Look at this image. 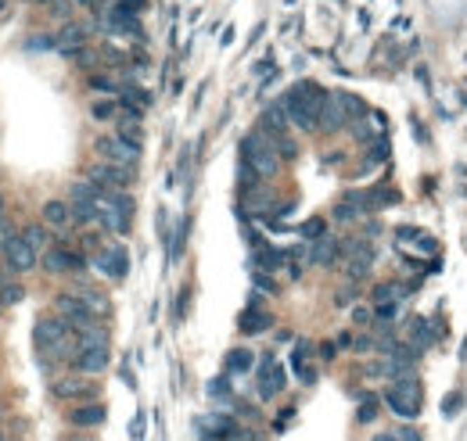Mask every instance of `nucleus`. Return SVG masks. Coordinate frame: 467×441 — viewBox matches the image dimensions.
Segmentation results:
<instances>
[{"label":"nucleus","mask_w":467,"mask_h":441,"mask_svg":"<svg viewBox=\"0 0 467 441\" xmlns=\"http://www.w3.org/2000/svg\"><path fill=\"white\" fill-rule=\"evenodd\" d=\"M414 341H417V344H431V334H428V323H421V320L414 323Z\"/></svg>","instance_id":"obj_38"},{"label":"nucleus","mask_w":467,"mask_h":441,"mask_svg":"<svg viewBox=\"0 0 467 441\" xmlns=\"http://www.w3.org/2000/svg\"><path fill=\"white\" fill-rule=\"evenodd\" d=\"M346 104H349V115L353 118H363V111H367V104L356 97V93H346Z\"/></svg>","instance_id":"obj_35"},{"label":"nucleus","mask_w":467,"mask_h":441,"mask_svg":"<svg viewBox=\"0 0 467 441\" xmlns=\"http://www.w3.org/2000/svg\"><path fill=\"white\" fill-rule=\"evenodd\" d=\"M256 287H259V291H270V294H273V291H277V283H273L270 276H263V273H256Z\"/></svg>","instance_id":"obj_40"},{"label":"nucleus","mask_w":467,"mask_h":441,"mask_svg":"<svg viewBox=\"0 0 467 441\" xmlns=\"http://www.w3.org/2000/svg\"><path fill=\"white\" fill-rule=\"evenodd\" d=\"M79 298H83V305H86L90 312H93V316H101V320H105L108 312H112V301H108V298H105L101 291H83Z\"/></svg>","instance_id":"obj_26"},{"label":"nucleus","mask_w":467,"mask_h":441,"mask_svg":"<svg viewBox=\"0 0 467 441\" xmlns=\"http://www.w3.org/2000/svg\"><path fill=\"white\" fill-rule=\"evenodd\" d=\"M51 8H54L58 18H72V11H76V8H72V0H54Z\"/></svg>","instance_id":"obj_36"},{"label":"nucleus","mask_w":467,"mask_h":441,"mask_svg":"<svg viewBox=\"0 0 467 441\" xmlns=\"http://www.w3.org/2000/svg\"><path fill=\"white\" fill-rule=\"evenodd\" d=\"M317 247H313V255H309V262L313 266H331L334 259H338V251H341V244L334 240V237H320V240H313Z\"/></svg>","instance_id":"obj_21"},{"label":"nucleus","mask_w":467,"mask_h":441,"mask_svg":"<svg viewBox=\"0 0 467 441\" xmlns=\"http://www.w3.org/2000/svg\"><path fill=\"white\" fill-rule=\"evenodd\" d=\"M421 402H424V395H421V384L414 376H399V381H392V388L385 391V405L407 423L421 416Z\"/></svg>","instance_id":"obj_4"},{"label":"nucleus","mask_w":467,"mask_h":441,"mask_svg":"<svg viewBox=\"0 0 467 441\" xmlns=\"http://www.w3.org/2000/svg\"><path fill=\"white\" fill-rule=\"evenodd\" d=\"M115 111H119V104L108 97V101H93L90 104V115L98 118V122H108V118H115Z\"/></svg>","instance_id":"obj_29"},{"label":"nucleus","mask_w":467,"mask_h":441,"mask_svg":"<svg viewBox=\"0 0 467 441\" xmlns=\"http://www.w3.org/2000/svg\"><path fill=\"white\" fill-rule=\"evenodd\" d=\"M0 441H4V434H0Z\"/></svg>","instance_id":"obj_53"},{"label":"nucleus","mask_w":467,"mask_h":441,"mask_svg":"<svg viewBox=\"0 0 467 441\" xmlns=\"http://www.w3.org/2000/svg\"><path fill=\"white\" fill-rule=\"evenodd\" d=\"M241 151H244V165L252 169L259 179L277 176V169H280V154H277L273 140H270L263 130H252V133H248V137L241 140Z\"/></svg>","instance_id":"obj_3"},{"label":"nucleus","mask_w":467,"mask_h":441,"mask_svg":"<svg viewBox=\"0 0 467 441\" xmlns=\"http://www.w3.org/2000/svg\"><path fill=\"white\" fill-rule=\"evenodd\" d=\"M374 441H399V434H378Z\"/></svg>","instance_id":"obj_49"},{"label":"nucleus","mask_w":467,"mask_h":441,"mask_svg":"<svg viewBox=\"0 0 467 441\" xmlns=\"http://www.w3.org/2000/svg\"><path fill=\"white\" fill-rule=\"evenodd\" d=\"M51 391L61 402H76V398H90L93 395V384L86 381V376H61V381H54Z\"/></svg>","instance_id":"obj_13"},{"label":"nucleus","mask_w":467,"mask_h":441,"mask_svg":"<svg viewBox=\"0 0 467 441\" xmlns=\"http://www.w3.org/2000/svg\"><path fill=\"white\" fill-rule=\"evenodd\" d=\"M69 441H90V437H69Z\"/></svg>","instance_id":"obj_51"},{"label":"nucleus","mask_w":467,"mask_h":441,"mask_svg":"<svg viewBox=\"0 0 467 441\" xmlns=\"http://www.w3.org/2000/svg\"><path fill=\"white\" fill-rule=\"evenodd\" d=\"M320 359H334V344H320Z\"/></svg>","instance_id":"obj_48"},{"label":"nucleus","mask_w":467,"mask_h":441,"mask_svg":"<svg viewBox=\"0 0 467 441\" xmlns=\"http://www.w3.org/2000/svg\"><path fill=\"white\" fill-rule=\"evenodd\" d=\"M115 137H122V140H130V144H137V147H140V140H144L140 118H133V115H122V118H119V133H115Z\"/></svg>","instance_id":"obj_25"},{"label":"nucleus","mask_w":467,"mask_h":441,"mask_svg":"<svg viewBox=\"0 0 467 441\" xmlns=\"http://www.w3.org/2000/svg\"><path fill=\"white\" fill-rule=\"evenodd\" d=\"M395 316V305H378V320H392Z\"/></svg>","instance_id":"obj_45"},{"label":"nucleus","mask_w":467,"mask_h":441,"mask_svg":"<svg viewBox=\"0 0 467 441\" xmlns=\"http://www.w3.org/2000/svg\"><path fill=\"white\" fill-rule=\"evenodd\" d=\"M309 352H313V348H309V341H298L295 344V355H291V366H295V373H298L302 384H313L317 381V369L309 366Z\"/></svg>","instance_id":"obj_19"},{"label":"nucleus","mask_w":467,"mask_h":441,"mask_svg":"<svg viewBox=\"0 0 467 441\" xmlns=\"http://www.w3.org/2000/svg\"><path fill=\"white\" fill-rule=\"evenodd\" d=\"M0 251H4V266H8L11 273H29V269L37 266V251L22 240V233H11L8 244L0 247Z\"/></svg>","instance_id":"obj_8"},{"label":"nucleus","mask_w":467,"mask_h":441,"mask_svg":"<svg viewBox=\"0 0 467 441\" xmlns=\"http://www.w3.org/2000/svg\"><path fill=\"white\" fill-rule=\"evenodd\" d=\"M0 223H8V198L0 194Z\"/></svg>","instance_id":"obj_47"},{"label":"nucleus","mask_w":467,"mask_h":441,"mask_svg":"<svg viewBox=\"0 0 467 441\" xmlns=\"http://www.w3.org/2000/svg\"><path fill=\"white\" fill-rule=\"evenodd\" d=\"M76 337H79V348H93V344H108L112 341L108 327H101V323H90V327L76 330Z\"/></svg>","instance_id":"obj_22"},{"label":"nucleus","mask_w":467,"mask_h":441,"mask_svg":"<svg viewBox=\"0 0 467 441\" xmlns=\"http://www.w3.org/2000/svg\"><path fill=\"white\" fill-rule=\"evenodd\" d=\"M298 233L305 240H320V237H327V223H324V219H309V223H302Z\"/></svg>","instance_id":"obj_30"},{"label":"nucleus","mask_w":467,"mask_h":441,"mask_svg":"<svg viewBox=\"0 0 467 441\" xmlns=\"http://www.w3.org/2000/svg\"><path fill=\"white\" fill-rule=\"evenodd\" d=\"M395 294H399V287H392V283H381V287H374V301H381V305H388Z\"/></svg>","instance_id":"obj_34"},{"label":"nucleus","mask_w":467,"mask_h":441,"mask_svg":"<svg viewBox=\"0 0 467 441\" xmlns=\"http://www.w3.org/2000/svg\"><path fill=\"white\" fill-rule=\"evenodd\" d=\"M83 259L79 255H72L69 247H51V251H44V269L47 273H54V276H61V273H83Z\"/></svg>","instance_id":"obj_12"},{"label":"nucleus","mask_w":467,"mask_h":441,"mask_svg":"<svg viewBox=\"0 0 467 441\" xmlns=\"http://www.w3.org/2000/svg\"><path fill=\"white\" fill-rule=\"evenodd\" d=\"M54 308H58V316L65 320L72 330H83V327H90V323H98V316L83 305V298L79 294H69V291H61L58 298H54Z\"/></svg>","instance_id":"obj_6"},{"label":"nucleus","mask_w":467,"mask_h":441,"mask_svg":"<svg viewBox=\"0 0 467 441\" xmlns=\"http://www.w3.org/2000/svg\"><path fill=\"white\" fill-rule=\"evenodd\" d=\"M130 179H133V169H122V165H112V162L90 165V183L105 186V191H126Z\"/></svg>","instance_id":"obj_9"},{"label":"nucleus","mask_w":467,"mask_h":441,"mask_svg":"<svg viewBox=\"0 0 467 441\" xmlns=\"http://www.w3.org/2000/svg\"><path fill=\"white\" fill-rule=\"evenodd\" d=\"M456 405H460V395H453V398H446V405H442V409H446V416H453V409H456Z\"/></svg>","instance_id":"obj_46"},{"label":"nucleus","mask_w":467,"mask_h":441,"mask_svg":"<svg viewBox=\"0 0 467 441\" xmlns=\"http://www.w3.org/2000/svg\"><path fill=\"white\" fill-rule=\"evenodd\" d=\"M29 4H54V0H29Z\"/></svg>","instance_id":"obj_50"},{"label":"nucleus","mask_w":467,"mask_h":441,"mask_svg":"<svg viewBox=\"0 0 467 441\" xmlns=\"http://www.w3.org/2000/svg\"><path fill=\"white\" fill-rule=\"evenodd\" d=\"M22 240H25L29 247H33L37 255H40V251H51V244H47L51 237H47V230H44L40 223H29V226L22 230Z\"/></svg>","instance_id":"obj_24"},{"label":"nucleus","mask_w":467,"mask_h":441,"mask_svg":"<svg viewBox=\"0 0 467 441\" xmlns=\"http://www.w3.org/2000/svg\"><path fill=\"white\" fill-rule=\"evenodd\" d=\"M130 434H133V441H144V416H137L130 423Z\"/></svg>","instance_id":"obj_42"},{"label":"nucleus","mask_w":467,"mask_h":441,"mask_svg":"<svg viewBox=\"0 0 467 441\" xmlns=\"http://www.w3.org/2000/svg\"><path fill=\"white\" fill-rule=\"evenodd\" d=\"M93 151L101 154V162H112L122 169H137V162H140V147L122 140V137H98L93 140Z\"/></svg>","instance_id":"obj_5"},{"label":"nucleus","mask_w":467,"mask_h":441,"mask_svg":"<svg viewBox=\"0 0 467 441\" xmlns=\"http://www.w3.org/2000/svg\"><path fill=\"white\" fill-rule=\"evenodd\" d=\"M112 362V352H108V344H93V348H79L76 355V369L83 376H101Z\"/></svg>","instance_id":"obj_11"},{"label":"nucleus","mask_w":467,"mask_h":441,"mask_svg":"<svg viewBox=\"0 0 467 441\" xmlns=\"http://www.w3.org/2000/svg\"><path fill=\"white\" fill-rule=\"evenodd\" d=\"M93 266H98L105 276H112V280H126V273H130V255H126V247H122V244H112V247L98 251Z\"/></svg>","instance_id":"obj_10"},{"label":"nucleus","mask_w":467,"mask_h":441,"mask_svg":"<svg viewBox=\"0 0 467 441\" xmlns=\"http://www.w3.org/2000/svg\"><path fill=\"white\" fill-rule=\"evenodd\" d=\"M273 147H277V154H280V158H284V162H295L298 158V144L288 137V133H280V137H273Z\"/></svg>","instance_id":"obj_27"},{"label":"nucleus","mask_w":467,"mask_h":441,"mask_svg":"<svg viewBox=\"0 0 467 441\" xmlns=\"http://www.w3.org/2000/svg\"><path fill=\"white\" fill-rule=\"evenodd\" d=\"M349 118H353V115H349V104H346V90L327 93L324 111H320V130H324V133H338Z\"/></svg>","instance_id":"obj_7"},{"label":"nucleus","mask_w":467,"mask_h":441,"mask_svg":"<svg viewBox=\"0 0 467 441\" xmlns=\"http://www.w3.org/2000/svg\"><path fill=\"white\" fill-rule=\"evenodd\" d=\"M277 391H284V369L277 366L273 355L263 359V373H259V395L263 398H273Z\"/></svg>","instance_id":"obj_15"},{"label":"nucleus","mask_w":467,"mask_h":441,"mask_svg":"<svg viewBox=\"0 0 467 441\" xmlns=\"http://www.w3.org/2000/svg\"><path fill=\"white\" fill-rule=\"evenodd\" d=\"M22 298H25V287L18 280H8L4 287H0V301H4V305H18Z\"/></svg>","instance_id":"obj_28"},{"label":"nucleus","mask_w":467,"mask_h":441,"mask_svg":"<svg viewBox=\"0 0 467 441\" xmlns=\"http://www.w3.org/2000/svg\"><path fill=\"white\" fill-rule=\"evenodd\" d=\"M33 341H37V348L44 352V369L51 362L79 355V337H76V330L61 316H40L37 327H33Z\"/></svg>","instance_id":"obj_2"},{"label":"nucleus","mask_w":467,"mask_h":441,"mask_svg":"<svg viewBox=\"0 0 467 441\" xmlns=\"http://www.w3.org/2000/svg\"><path fill=\"white\" fill-rule=\"evenodd\" d=\"M324 101H327V90L313 79H302L295 86L284 90V97H280V104H284L288 118L298 125V130L313 133L320 130V111H324Z\"/></svg>","instance_id":"obj_1"},{"label":"nucleus","mask_w":467,"mask_h":441,"mask_svg":"<svg viewBox=\"0 0 467 441\" xmlns=\"http://www.w3.org/2000/svg\"><path fill=\"white\" fill-rule=\"evenodd\" d=\"M353 137H356V140H370L374 133L367 130V122H360V125H356V130H353Z\"/></svg>","instance_id":"obj_44"},{"label":"nucleus","mask_w":467,"mask_h":441,"mask_svg":"<svg viewBox=\"0 0 467 441\" xmlns=\"http://www.w3.org/2000/svg\"><path fill=\"white\" fill-rule=\"evenodd\" d=\"M266 327H273V316H270L266 308L248 305V308L241 312V334H263Z\"/></svg>","instance_id":"obj_17"},{"label":"nucleus","mask_w":467,"mask_h":441,"mask_svg":"<svg viewBox=\"0 0 467 441\" xmlns=\"http://www.w3.org/2000/svg\"><path fill=\"white\" fill-rule=\"evenodd\" d=\"M90 90H101V93H119V83H115L112 76L93 72V76H90Z\"/></svg>","instance_id":"obj_32"},{"label":"nucleus","mask_w":467,"mask_h":441,"mask_svg":"<svg viewBox=\"0 0 467 441\" xmlns=\"http://www.w3.org/2000/svg\"><path fill=\"white\" fill-rule=\"evenodd\" d=\"M105 420H108L105 402H83V405H76L72 413H69V423L72 427H101Z\"/></svg>","instance_id":"obj_14"},{"label":"nucleus","mask_w":467,"mask_h":441,"mask_svg":"<svg viewBox=\"0 0 467 441\" xmlns=\"http://www.w3.org/2000/svg\"><path fill=\"white\" fill-rule=\"evenodd\" d=\"M288 111H284V104H270L266 111H263V118H259V125H263V133H270V137H280V133H284L288 130Z\"/></svg>","instance_id":"obj_18"},{"label":"nucleus","mask_w":467,"mask_h":441,"mask_svg":"<svg viewBox=\"0 0 467 441\" xmlns=\"http://www.w3.org/2000/svg\"><path fill=\"white\" fill-rule=\"evenodd\" d=\"M29 47H33V50H37V47H40V50H51V47H58V43H54V36H29Z\"/></svg>","instance_id":"obj_39"},{"label":"nucleus","mask_w":467,"mask_h":441,"mask_svg":"<svg viewBox=\"0 0 467 441\" xmlns=\"http://www.w3.org/2000/svg\"><path fill=\"white\" fill-rule=\"evenodd\" d=\"M209 398H220V402H227V398H230V384H227V376H216V381H209Z\"/></svg>","instance_id":"obj_33"},{"label":"nucleus","mask_w":467,"mask_h":441,"mask_svg":"<svg viewBox=\"0 0 467 441\" xmlns=\"http://www.w3.org/2000/svg\"><path fill=\"white\" fill-rule=\"evenodd\" d=\"M385 158H388V144H385V140H378V144L370 147V162H385Z\"/></svg>","instance_id":"obj_37"},{"label":"nucleus","mask_w":467,"mask_h":441,"mask_svg":"<svg viewBox=\"0 0 467 441\" xmlns=\"http://www.w3.org/2000/svg\"><path fill=\"white\" fill-rule=\"evenodd\" d=\"M0 308H4V301H0Z\"/></svg>","instance_id":"obj_52"},{"label":"nucleus","mask_w":467,"mask_h":441,"mask_svg":"<svg viewBox=\"0 0 467 441\" xmlns=\"http://www.w3.org/2000/svg\"><path fill=\"white\" fill-rule=\"evenodd\" d=\"M374 416H378V398L367 395V398L360 402V409H356V420H360V423H370Z\"/></svg>","instance_id":"obj_31"},{"label":"nucleus","mask_w":467,"mask_h":441,"mask_svg":"<svg viewBox=\"0 0 467 441\" xmlns=\"http://www.w3.org/2000/svg\"><path fill=\"white\" fill-rule=\"evenodd\" d=\"M399 441H421V430L417 427H402L399 430Z\"/></svg>","instance_id":"obj_43"},{"label":"nucleus","mask_w":467,"mask_h":441,"mask_svg":"<svg viewBox=\"0 0 467 441\" xmlns=\"http://www.w3.org/2000/svg\"><path fill=\"white\" fill-rule=\"evenodd\" d=\"M353 320H356L360 327H370V320H374V316H370L367 308H353Z\"/></svg>","instance_id":"obj_41"},{"label":"nucleus","mask_w":467,"mask_h":441,"mask_svg":"<svg viewBox=\"0 0 467 441\" xmlns=\"http://www.w3.org/2000/svg\"><path fill=\"white\" fill-rule=\"evenodd\" d=\"M40 215H44V223L54 226V230H65V226L72 223V208H69L65 201H47Z\"/></svg>","instance_id":"obj_20"},{"label":"nucleus","mask_w":467,"mask_h":441,"mask_svg":"<svg viewBox=\"0 0 467 441\" xmlns=\"http://www.w3.org/2000/svg\"><path fill=\"white\" fill-rule=\"evenodd\" d=\"M86 36H90V33H86L83 25L65 22V29H61V33L54 36V43H58V50H61V54H69V57H72L76 50H83V47H86Z\"/></svg>","instance_id":"obj_16"},{"label":"nucleus","mask_w":467,"mask_h":441,"mask_svg":"<svg viewBox=\"0 0 467 441\" xmlns=\"http://www.w3.org/2000/svg\"><path fill=\"white\" fill-rule=\"evenodd\" d=\"M252 366H256V352H248V348H234V352L227 355V373H234V376L248 373Z\"/></svg>","instance_id":"obj_23"}]
</instances>
